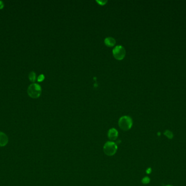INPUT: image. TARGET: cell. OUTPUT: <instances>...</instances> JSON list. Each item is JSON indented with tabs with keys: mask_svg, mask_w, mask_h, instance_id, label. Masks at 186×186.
<instances>
[{
	"mask_svg": "<svg viewBox=\"0 0 186 186\" xmlns=\"http://www.w3.org/2000/svg\"><path fill=\"white\" fill-rule=\"evenodd\" d=\"M120 128L122 130L127 131L131 129L133 125V121L129 116H124L120 118L118 122Z\"/></svg>",
	"mask_w": 186,
	"mask_h": 186,
	"instance_id": "6da1fadb",
	"label": "cell"
},
{
	"mask_svg": "<svg viewBox=\"0 0 186 186\" xmlns=\"http://www.w3.org/2000/svg\"><path fill=\"white\" fill-rule=\"evenodd\" d=\"M27 93L30 97L37 98L42 94V87L39 84H32L28 87Z\"/></svg>",
	"mask_w": 186,
	"mask_h": 186,
	"instance_id": "7a4b0ae2",
	"label": "cell"
},
{
	"mask_svg": "<svg viewBox=\"0 0 186 186\" xmlns=\"http://www.w3.org/2000/svg\"><path fill=\"white\" fill-rule=\"evenodd\" d=\"M118 150L117 144L113 141H107L104 146V151L106 155L112 156L114 155Z\"/></svg>",
	"mask_w": 186,
	"mask_h": 186,
	"instance_id": "3957f363",
	"label": "cell"
},
{
	"mask_svg": "<svg viewBox=\"0 0 186 186\" xmlns=\"http://www.w3.org/2000/svg\"><path fill=\"white\" fill-rule=\"evenodd\" d=\"M113 55L117 60H121L125 56L126 50L123 46L118 45L113 49Z\"/></svg>",
	"mask_w": 186,
	"mask_h": 186,
	"instance_id": "277c9868",
	"label": "cell"
},
{
	"mask_svg": "<svg viewBox=\"0 0 186 186\" xmlns=\"http://www.w3.org/2000/svg\"><path fill=\"white\" fill-rule=\"evenodd\" d=\"M107 135H108V138L110 140H112V141L115 140L118 137V132L117 129H115L114 128H110L109 129V130L108 132Z\"/></svg>",
	"mask_w": 186,
	"mask_h": 186,
	"instance_id": "5b68a950",
	"label": "cell"
},
{
	"mask_svg": "<svg viewBox=\"0 0 186 186\" xmlns=\"http://www.w3.org/2000/svg\"><path fill=\"white\" fill-rule=\"evenodd\" d=\"M8 142V138L5 134L0 132V146L3 147L5 146Z\"/></svg>",
	"mask_w": 186,
	"mask_h": 186,
	"instance_id": "8992f818",
	"label": "cell"
},
{
	"mask_svg": "<svg viewBox=\"0 0 186 186\" xmlns=\"http://www.w3.org/2000/svg\"><path fill=\"white\" fill-rule=\"evenodd\" d=\"M116 43V41L114 38L113 37H107L105 39V44L106 45H107L108 47H112Z\"/></svg>",
	"mask_w": 186,
	"mask_h": 186,
	"instance_id": "52a82bcc",
	"label": "cell"
},
{
	"mask_svg": "<svg viewBox=\"0 0 186 186\" xmlns=\"http://www.w3.org/2000/svg\"><path fill=\"white\" fill-rule=\"evenodd\" d=\"M29 80L31 82H34L36 79V74L34 72H31L29 74Z\"/></svg>",
	"mask_w": 186,
	"mask_h": 186,
	"instance_id": "ba28073f",
	"label": "cell"
},
{
	"mask_svg": "<svg viewBox=\"0 0 186 186\" xmlns=\"http://www.w3.org/2000/svg\"><path fill=\"white\" fill-rule=\"evenodd\" d=\"M164 134L167 137V138L168 139H172L174 137V135H173V133H172V132L169 130H166L164 132Z\"/></svg>",
	"mask_w": 186,
	"mask_h": 186,
	"instance_id": "9c48e42d",
	"label": "cell"
},
{
	"mask_svg": "<svg viewBox=\"0 0 186 186\" xmlns=\"http://www.w3.org/2000/svg\"><path fill=\"white\" fill-rule=\"evenodd\" d=\"M150 182V179L149 177H144L142 179V182L143 183V184H148L149 182Z\"/></svg>",
	"mask_w": 186,
	"mask_h": 186,
	"instance_id": "30bf717a",
	"label": "cell"
},
{
	"mask_svg": "<svg viewBox=\"0 0 186 186\" xmlns=\"http://www.w3.org/2000/svg\"><path fill=\"white\" fill-rule=\"evenodd\" d=\"M45 79V76L43 74H40L38 78V81L39 82H42Z\"/></svg>",
	"mask_w": 186,
	"mask_h": 186,
	"instance_id": "8fae6325",
	"label": "cell"
},
{
	"mask_svg": "<svg viewBox=\"0 0 186 186\" xmlns=\"http://www.w3.org/2000/svg\"><path fill=\"white\" fill-rule=\"evenodd\" d=\"M96 2H97L100 5H105L106 3H107V1H96Z\"/></svg>",
	"mask_w": 186,
	"mask_h": 186,
	"instance_id": "7c38bea8",
	"label": "cell"
},
{
	"mask_svg": "<svg viewBox=\"0 0 186 186\" xmlns=\"http://www.w3.org/2000/svg\"><path fill=\"white\" fill-rule=\"evenodd\" d=\"M3 7H4V3H3L2 1H0V10L3 9Z\"/></svg>",
	"mask_w": 186,
	"mask_h": 186,
	"instance_id": "4fadbf2b",
	"label": "cell"
},
{
	"mask_svg": "<svg viewBox=\"0 0 186 186\" xmlns=\"http://www.w3.org/2000/svg\"><path fill=\"white\" fill-rule=\"evenodd\" d=\"M151 171H152L150 167H149L148 169L146 170V173H147V174H150V173L151 172Z\"/></svg>",
	"mask_w": 186,
	"mask_h": 186,
	"instance_id": "5bb4252c",
	"label": "cell"
},
{
	"mask_svg": "<svg viewBox=\"0 0 186 186\" xmlns=\"http://www.w3.org/2000/svg\"><path fill=\"white\" fill-rule=\"evenodd\" d=\"M160 134H161L160 133H158V135H160Z\"/></svg>",
	"mask_w": 186,
	"mask_h": 186,
	"instance_id": "9a60e30c",
	"label": "cell"
},
{
	"mask_svg": "<svg viewBox=\"0 0 186 186\" xmlns=\"http://www.w3.org/2000/svg\"><path fill=\"white\" fill-rule=\"evenodd\" d=\"M171 186V185H167V186Z\"/></svg>",
	"mask_w": 186,
	"mask_h": 186,
	"instance_id": "2e32d148",
	"label": "cell"
}]
</instances>
